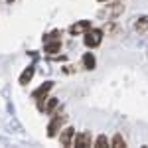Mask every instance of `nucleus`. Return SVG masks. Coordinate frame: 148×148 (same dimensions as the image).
I'll use <instances>...</instances> for the list:
<instances>
[{
    "label": "nucleus",
    "mask_w": 148,
    "mask_h": 148,
    "mask_svg": "<svg viewBox=\"0 0 148 148\" xmlns=\"http://www.w3.org/2000/svg\"><path fill=\"white\" fill-rule=\"evenodd\" d=\"M73 136H75V128L67 126V128H63V132L59 134V142H61L63 146H71V144H73Z\"/></svg>",
    "instance_id": "4"
},
{
    "label": "nucleus",
    "mask_w": 148,
    "mask_h": 148,
    "mask_svg": "<svg viewBox=\"0 0 148 148\" xmlns=\"http://www.w3.org/2000/svg\"><path fill=\"white\" fill-rule=\"evenodd\" d=\"M99 2H105V0H99Z\"/></svg>",
    "instance_id": "15"
},
{
    "label": "nucleus",
    "mask_w": 148,
    "mask_h": 148,
    "mask_svg": "<svg viewBox=\"0 0 148 148\" xmlns=\"http://www.w3.org/2000/svg\"><path fill=\"white\" fill-rule=\"evenodd\" d=\"M73 146H77V148L91 146V134H89V132H79L77 136L73 138Z\"/></svg>",
    "instance_id": "3"
},
{
    "label": "nucleus",
    "mask_w": 148,
    "mask_h": 148,
    "mask_svg": "<svg viewBox=\"0 0 148 148\" xmlns=\"http://www.w3.org/2000/svg\"><path fill=\"white\" fill-rule=\"evenodd\" d=\"M53 87V81H46L42 87H38L34 91V99H38V101H42V99H46V95H47V91Z\"/></svg>",
    "instance_id": "5"
},
{
    "label": "nucleus",
    "mask_w": 148,
    "mask_h": 148,
    "mask_svg": "<svg viewBox=\"0 0 148 148\" xmlns=\"http://www.w3.org/2000/svg\"><path fill=\"white\" fill-rule=\"evenodd\" d=\"M83 65H85V69H95V57L91 53H85L83 56Z\"/></svg>",
    "instance_id": "11"
},
{
    "label": "nucleus",
    "mask_w": 148,
    "mask_h": 148,
    "mask_svg": "<svg viewBox=\"0 0 148 148\" xmlns=\"http://www.w3.org/2000/svg\"><path fill=\"white\" fill-rule=\"evenodd\" d=\"M59 49H61V42H59V40H53V42L47 40L46 42V53H51V56H53V53L59 51Z\"/></svg>",
    "instance_id": "7"
},
{
    "label": "nucleus",
    "mask_w": 148,
    "mask_h": 148,
    "mask_svg": "<svg viewBox=\"0 0 148 148\" xmlns=\"http://www.w3.org/2000/svg\"><path fill=\"white\" fill-rule=\"evenodd\" d=\"M85 38H83V42H85V46L87 47H97L101 46L103 42V30H97V28H91L89 32H85Z\"/></svg>",
    "instance_id": "1"
},
{
    "label": "nucleus",
    "mask_w": 148,
    "mask_h": 148,
    "mask_svg": "<svg viewBox=\"0 0 148 148\" xmlns=\"http://www.w3.org/2000/svg\"><path fill=\"white\" fill-rule=\"evenodd\" d=\"M89 30H91V22H89V20H81V22L73 24V26L69 28V34L79 36V34H85V32H89Z\"/></svg>",
    "instance_id": "2"
},
{
    "label": "nucleus",
    "mask_w": 148,
    "mask_h": 148,
    "mask_svg": "<svg viewBox=\"0 0 148 148\" xmlns=\"http://www.w3.org/2000/svg\"><path fill=\"white\" fill-rule=\"evenodd\" d=\"M6 2H8V4H12V2H14V0H6Z\"/></svg>",
    "instance_id": "14"
},
{
    "label": "nucleus",
    "mask_w": 148,
    "mask_h": 148,
    "mask_svg": "<svg viewBox=\"0 0 148 148\" xmlns=\"http://www.w3.org/2000/svg\"><path fill=\"white\" fill-rule=\"evenodd\" d=\"M32 77H34V65H30L28 69H24V71H22V75H20V83L26 85V83H30Z\"/></svg>",
    "instance_id": "8"
},
{
    "label": "nucleus",
    "mask_w": 148,
    "mask_h": 148,
    "mask_svg": "<svg viewBox=\"0 0 148 148\" xmlns=\"http://www.w3.org/2000/svg\"><path fill=\"white\" fill-rule=\"evenodd\" d=\"M111 144H113V148H125V146H126L125 138L121 136V134H114V138L111 140Z\"/></svg>",
    "instance_id": "12"
},
{
    "label": "nucleus",
    "mask_w": 148,
    "mask_h": 148,
    "mask_svg": "<svg viewBox=\"0 0 148 148\" xmlns=\"http://www.w3.org/2000/svg\"><path fill=\"white\" fill-rule=\"evenodd\" d=\"M56 107H57V99H47V103H46V105H42V109H40V111L51 114L53 111H56Z\"/></svg>",
    "instance_id": "9"
},
{
    "label": "nucleus",
    "mask_w": 148,
    "mask_h": 148,
    "mask_svg": "<svg viewBox=\"0 0 148 148\" xmlns=\"http://www.w3.org/2000/svg\"><path fill=\"white\" fill-rule=\"evenodd\" d=\"M148 28V16H142V18H138V22L134 24V30L136 32H144Z\"/></svg>",
    "instance_id": "10"
},
{
    "label": "nucleus",
    "mask_w": 148,
    "mask_h": 148,
    "mask_svg": "<svg viewBox=\"0 0 148 148\" xmlns=\"http://www.w3.org/2000/svg\"><path fill=\"white\" fill-rule=\"evenodd\" d=\"M63 121H65V116H53V121H51L49 126H47V136H56Z\"/></svg>",
    "instance_id": "6"
},
{
    "label": "nucleus",
    "mask_w": 148,
    "mask_h": 148,
    "mask_svg": "<svg viewBox=\"0 0 148 148\" xmlns=\"http://www.w3.org/2000/svg\"><path fill=\"white\" fill-rule=\"evenodd\" d=\"M107 144H109V140H107V136H105V134H101V136L95 140V146H97V148H105Z\"/></svg>",
    "instance_id": "13"
}]
</instances>
